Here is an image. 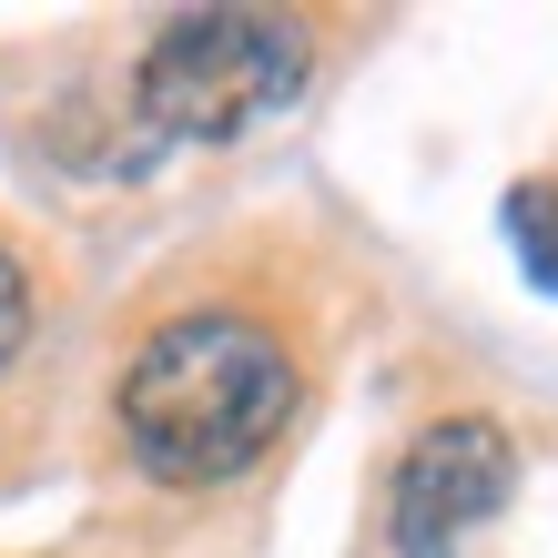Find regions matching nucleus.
<instances>
[{
  "label": "nucleus",
  "instance_id": "nucleus-1",
  "mask_svg": "<svg viewBox=\"0 0 558 558\" xmlns=\"http://www.w3.org/2000/svg\"><path fill=\"white\" fill-rule=\"evenodd\" d=\"M294 355L275 325H254L234 305H204V315H173L153 325L143 355L122 366V437L153 477L173 487H214V477H244L284 426H294Z\"/></svg>",
  "mask_w": 558,
  "mask_h": 558
},
{
  "label": "nucleus",
  "instance_id": "nucleus-2",
  "mask_svg": "<svg viewBox=\"0 0 558 558\" xmlns=\"http://www.w3.org/2000/svg\"><path fill=\"white\" fill-rule=\"evenodd\" d=\"M315 72V41L284 11H183L173 31H153L143 51V122L173 143H234L265 112H284Z\"/></svg>",
  "mask_w": 558,
  "mask_h": 558
},
{
  "label": "nucleus",
  "instance_id": "nucleus-3",
  "mask_svg": "<svg viewBox=\"0 0 558 558\" xmlns=\"http://www.w3.org/2000/svg\"><path fill=\"white\" fill-rule=\"evenodd\" d=\"M518 487V447L498 416H437L397 457V498H386V538L397 558H457V538L487 529Z\"/></svg>",
  "mask_w": 558,
  "mask_h": 558
},
{
  "label": "nucleus",
  "instance_id": "nucleus-4",
  "mask_svg": "<svg viewBox=\"0 0 558 558\" xmlns=\"http://www.w3.org/2000/svg\"><path fill=\"white\" fill-rule=\"evenodd\" d=\"M508 234H518V265H529V284L558 294V183H518V193H508Z\"/></svg>",
  "mask_w": 558,
  "mask_h": 558
},
{
  "label": "nucleus",
  "instance_id": "nucleus-5",
  "mask_svg": "<svg viewBox=\"0 0 558 558\" xmlns=\"http://www.w3.org/2000/svg\"><path fill=\"white\" fill-rule=\"evenodd\" d=\"M21 345H31V275L0 254V366H11Z\"/></svg>",
  "mask_w": 558,
  "mask_h": 558
}]
</instances>
